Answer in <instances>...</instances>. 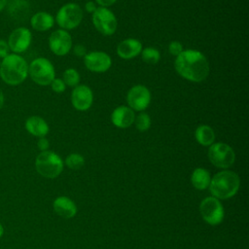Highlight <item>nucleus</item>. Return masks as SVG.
<instances>
[{
	"label": "nucleus",
	"instance_id": "25",
	"mask_svg": "<svg viewBox=\"0 0 249 249\" xmlns=\"http://www.w3.org/2000/svg\"><path fill=\"white\" fill-rule=\"evenodd\" d=\"M134 124H135V127L139 131H146L151 126V118L147 113L140 112L137 116H135Z\"/></svg>",
	"mask_w": 249,
	"mask_h": 249
},
{
	"label": "nucleus",
	"instance_id": "12",
	"mask_svg": "<svg viewBox=\"0 0 249 249\" xmlns=\"http://www.w3.org/2000/svg\"><path fill=\"white\" fill-rule=\"evenodd\" d=\"M49 47L53 53L62 56L69 53L72 47V38L64 29L53 31L49 38Z\"/></svg>",
	"mask_w": 249,
	"mask_h": 249
},
{
	"label": "nucleus",
	"instance_id": "9",
	"mask_svg": "<svg viewBox=\"0 0 249 249\" xmlns=\"http://www.w3.org/2000/svg\"><path fill=\"white\" fill-rule=\"evenodd\" d=\"M199 212L202 219L211 226L222 223L224 219V207L220 200L214 196H207L199 204Z\"/></svg>",
	"mask_w": 249,
	"mask_h": 249
},
{
	"label": "nucleus",
	"instance_id": "30",
	"mask_svg": "<svg viewBox=\"0 0 249 249\" xmlns=\"http://www.w3.org/2000/svg\"><path fill=\"white\" fill-rule=\"evenodd\" d=\"M37 146H38V149L41 151V152H44V151H48L49 147H50V143H49V140L45 137H40L38 142H37Z\"/></svg>",
	"mask_w": 249,
	"mask_h": 249
},
{
	"label": "nucleus",
	"instance_id": "19",
	"mask_svg": "<svg viewBox=\"0 0 249 249\" xmlns=\"http://www.w3.org/2000/svg\"><path fill=\"white\" fill-rule=\"evenodd\" d=\"M54 18L47 12H38L31 17L30 24L37 31H47L53 26Z\"/></svg>",
	"mask_w": 249,
	"mask_h": 249
},
{
	"label": "nucleus",
	"instance_id": "18",
	"mask_svg": "<svg viewBox=\"0 0 249 249\" xmlns=\"http://www.w3.org/2000/svg\"><path fill=\"white\" fill-rule=\"evenodd\" d=\"M25 129L33 136L45 137L49 133V124L39 116H31L26 119L24 124Z\"/></svg>",
	"mask_w": 249,
	"mask_h": 249
},
{
	"label": "nucleus",
	"instance_id": "16",
	"mask_svg": "<svg viewBox=\"0 0 249 249\" xmlns=\"http://www.w3.org/2000/svg\"><path fill=\"white\" fill-rule=\"evenodd\" d=\"M142 44L134 38H127L121 41L117 47V53L123 59H131L141 53Z\"/></svg>",
	"mask_w": 249,
	"mask_h": 249
},
{
	"label": "nucleus",
	"instance_id": "15",
	"mask_svg": "<svg viewBox=\"0 0 249 249\" xmlns=\"http://www.w3.org/2000/svg\"><path fill=\"white\" fill-rule=\"evenodd\" d=\"M135 119L134 111L128 106H119L115 108L111 114V121L113 124L118 128H127L133 123Z\"/></svg>",
	"mask_w": 249,
	"mask_h": 249
},
{
	"label": "nucleus",
	"instance_id": "33",
	"mask_svg": "<svg viewBox=\"0 0 249 249\" xmlns=\"http://www.w3.org/2000/svg\"><path fill=\"white\" fill-rule=\"evenodd\" d=\"M4 101H5V98H4V93L2 91V89H0V110L2 109V107L4 106Z\"/></svg>",
	"mask_w": 249,
	"mask_h": 249
},
{
	"label": "nucleus",
	"instance_id": "6",
	"mask_svg": "<svg viewBox=\"0 0 249 249\" xmlns=\"http://www.w3.org/2000/svg\"><path fill=\"white\" fill-rule=\"evenodd\" d=\"M208 160L210 162L219 168H229L235 160V153L233 149L223 142L213 143L208 149Z\"/></svg>",
	"mask_w": 249,
	"mask_h": 249
},
{
	"label": "nucleus",
	"instance_id": "31",
	"mask_svg": "<svg viewBox=\"0 0 249 249\" xmlns=\"http://www.w3.org/2000/svg\"><path fill=\"white\" fill-rule=\"evenodd\" d=\"M95 2L103 8H107L109 6H112L113 4H115L117 2V0H95Z\"/></svg>",
	"mask_w": 249,
	"mask_h": 249
},
{
	"label": "nucleus",
	"instance_id": "10",
	"mask_svg": "<svg viewBox=\"0 0 249 249\" xmlns=\"http://www.w3.org/2000/svg\"><path fill=\"white\" fill-rule=\"evenodd\" d=\"M126 101L128 107L133 111L142 112L150 105L151 92L147 87L136 85L129 89L126 95Z\"/></svg>",
	"mask_w": 249,
	"mask_h": 249
},
{
	"label": "nucleus",
	"instance_id": "24",
	"mask_svg": "<svg viewBox=\"0 0 249 249\" xmlns=\"http://www.w3.org/2000/svg\"><path fill=\"white\" fill-rule=\"evenodd\" d=\"M65 164L67 167L73 170H78L85 164V159L82 155L77 153H72L68 155L65 159Z\"/></svg>",
	"mask_w": 249,
	"mask_h": 249
},
{
	"label": "nucleus",
	"instance_id": "1",
	"mask_svg": "<svg viewBox=\"0 0 249 249\" xmlns=\"http://www.w3.org/2000/svg\"><path fill=\"white\" fill-rule=\"evenodd\" d=\"M174 67L181 77L195 83L204 81L210 71L206 56L199 51L192 49L185 50L176 56Z\"/></svg>",
	"mask_w": 249,
	"mask_h": 249
},
{
	"label": "nucleus",
	"instance_id": "23",
	"mask_svg": "<svg viewBox=\"0 0 249 249\" xmlns=\"http://www.w3.org/2000/svg\"><path fill=\"white\" fill-rule=\"evenodd\" d=\"M62 81L66 86L69 87H76L79 85L80 82V74L74 68H68L63 72Z\"/></svg>",
	"mask_w": 249,
	"mask_h": 249
},
{
	"label": "nucleus",
	"instance_id": "2",
	"mask_svg": "<svg viewBox=\"0 0 249 249\" xmlns=\"http://www.w3.org/2000/svg\"><path fill=\"white\" fill-rule=\"evenodd\" d=\"M28 76V63L19 54L9 53L0 65V77L9 86H18Z\"/></svg>",
	"mask_w": 249,
	"mask_h": 249
},
{
	"label": "nucleus",
	"instance_id": "4",
	"mask_svg": "<svg viewBox=\"0 0 249 249\" xmlns=\"http://www.w3.org/2000/svg\"><path fill=\"white\" fill-rule=\"evenodd\" d=\"M35 168L43 177L53 179L61 173L63 169V161L57 154L48 150L41 152L36 157Z\"/></svg>",
	"mask_w": 249,
	"mask_h": 249
},
{
	"label": "nucleus",
	"instance_id": "27",
	"mask_svg": "<svg viewBox=\"0 0 249 249\" xmlns=\"http://www.w3.org/2000/svg\"><path fill=\"white\" fill-rule=\"evenodd\" d=\"M183 46L180 42L178 41H172L169 43L168 45V52L170 54L177 56L178 54H180L183 52Z\"/></svg>",
	"mask_w": 249,
	"mask_h": 249
},
{
	"label": "nucleus",
	"instance_id": "3",
	"mask_svg": "<svg viewBox=\"0 0 249 249\" xmlns=\"http://www.w3.org/2000/svg\"><path fill=\"white\" fill-rule=\"evenodd\" d=\"M239 185L240 179L235 172L223 170L211 178L208 189L212 196L218 199H227L237 193Z\"/></svg>",
	"mask_w": 249,
	"mask_h": 249
},
{
	"label": "nucleus",
	"instance_id": "29",
	"mask_svg": "<svg viewBox=\"0 0 249 249\" xmlns=\"http://www.w3.org/2000/svg\"><path fill=\"white\" fill-rule=\"evenodd\" d=\"M9 52H10V49H9L8 43L5 40L0 39V57L4 58L9 54Z\"/></svg>",
	"mask_w": 249,
	"mask_h": 249
},
{
	"label": "nucleus",
	"instance_id": "17",
	"mask_svg": "<svg viewBox=\"0 0 249 249\" xmlns=\"http://www.w3.org/2000/svg\"><path fill=\"white\" fill-rule=\"evenodd\" d=\"M53 207L54 212L65 219L74 217L77 213V206L72 199L67 196H58L53 200Z\"/></svg>",
	"mask_w": 249,
	"mask_h": 249
},
{
	"label": "nucleus",
	"instance_id": "14",
	"mask_svg": "<svg viewBox=\"0 0 249 249\" xmlns=\"http://www.w3.org/2000/svg\"><path fill=\"white\" fill-rule=\"evenodd\" d=\"M93 102V93L89 87L78 85L71 93V103L78 111H86L90 108Z\"/></svg>",
	"mask_w": 249,
	"mask_h": 249
},
{
	"label": "nucleus",
	"instance_id": "36",
	"mask_svg": "<svg viewBox=\"0 0 249 249\" xmlns=\"http://www.w3.org/2000/svg\"><path fill=\"white\" fill-rule=\"evenodd\" d=\"M0 65H1V62H0Z\"/></svg>",
	"mask_w": 249,
	"mask_h": 249
},
{
	"label": "nucleus",
	"instance_id": "11",
	"mask_svg": "<svg viewBox=\"0 0 249 249\" xmlns=\"http://www.w3.org/2000/svg\"><path fill=\"white\" fill-rule=\"evenodd\" d=\"M31 41V31L26 27H18L11 32L7 43L10 51H12L14 53L19 54L27 51Z\"/></svg>",
	"mask_w": 249,
	"mask_h": 249
},
{
	"label": "nucleus",
	"instance_id": "32",
	"mask_svg": "<svg viewBox=\"0 0 249 249\" xmlns=\"http://www.w3.org/2000/svg\"><path fill=\"white\" fill-rule=\"evenodd\" d=\"M85 8H86V11L90 13V14H92L97 9V7H96V5H95V3L93 1L87 2L86 5H85Z\"/></svg>",
	"mask_w": 249,
	"mask_h": 249
},
{
	"label": "nucleus",
	"instance_id": "35",
	"mask_svg": "<svg viewBox=\"0 0 249 249\" xmlns=\"http://www.w3.org/2000/svg\"><path fill=\"white\" fill-rule=\"evenodd\" d=\"M3 233H4V229H3V226H2L1 223H0V238L2 237Z\"/></svg>",
	"mask_w": 249,
	"mask_h": 249
},
{
	"label": "nucleus",
	"instance_id": "34",
	"mask_svg": "<svg viewBox=\"0 0 249 249\" xmlns=\"http://www.w3.org/2000/svg\"><path fill=\"white\" fill-rule=\"evenodd\" d=\"M8 0H0V12L4 9V7L6 6Z\"/></svg>",
	"mask_w": 249,
	"mask_h": 249
},
{
	"label": "nucleus",
	"instance_id": "21",
	"mask_svg": "<svg viewBox=\"0 0 249 249\" xmlns=\"http://www.w3.org/2000/svg\"><path fill=\"white\" fill-rule=\"evenodd\" d=\"M196 140L202 146H210L214 143L215 132L211 126L207 124H200L195 131Z\"/></svg>",
	"mask_w": 249,
	"mask_h": 249
},
{
	"label": "nucleus",
	"instance_id": "22",
	"mask_svg": "<svg viewBox=\"0 0 249 249\" xmlns=\"http://www.w3.org/2000/svg\"><path fill=\"white\" fill-rule=\"evenodd\" d=\"M141 57L143 61L148 64H156L159 62L160 58V53L156 48L148 47V48L142 49Z\"/></svg>",
	"mask_w": 249,
	"mask_h": 249
},
{
	"label": "nucleus",
	"instance_id": "7",
	"mask_svg": "<svg viewBox=\"0 0 249 249\" xmlns=\"http://www.w3.org/2000/svg\"><path fill=\"white\" fill-rule=\"evenodd\" d=\"M83 19V10L76 3L63 5L56 13L55 20L59 27L64 30L76 28Z\"/></svg>",
	"mask_w": 249,
	"mask_h": 249
},
{
	"label": "nucleus",
	"instance_id": "28",
	"mask_svg": "<svg viewBox=\"0 0 249 249\" xmlns=\"http://www.w3.org/2000/svg\"><path fill=\"white\" fill-rule=\"evenodd\" d=\"M73 53L75 55H77L79 57H84L87 54V49L85 46H83L81 44H77V45H75V47L73 49Z\"/></svg>",
	"mask_w": 249,
	"mask_h": 249
},
{
	"label": "nucleus",
	"instance_id": "13",
	"mask_svg": "<svg viewBox=\"0 0 249 249\" xmlns=\"http://www.w3.org/2000/svg\"><path fill=\"white\" fill-rule=\"evenodd\" d=\"M85 66L91 72H106L112 65L111 56L104 52H90L84 56Z\"/></svg>",
	"mask_w": 249,
	"mask_h": 249
},
{
	"label": "nucleus",
	"instance_id": "26",
	"mask_svg": "<svg viewBox=\"0 0 249 249\" xmlns=\"http://www.w3.org/2000/svg\"><path fill=\"white\" fill-rule=\"evenodd\" d=\"M51 88L52 89L56 92V93H60L63 92L66 89V85L64 84V82L62 81V79L59 78H54L52 83H51Z\"/></svg>",
	"mask_w": 249,
	"mask_h": 249
},
{
	"label": "nucleus",
	"instance_id": "20",
	"mask_svg": "<svg viewBox=\"0 0 249 249\" xmlns=\"http://www.w3.org/2000/svg\"><path fill=\"white\" fill-rule=\"evenodd\" d=\"M210 173L208 170L202 167L196 168L191 175L192 185L197 190H205L209 187L210 184Z\"/></svg>",
	"mask_w": 249,
	"mask_h": 249
},
{
	"label": "nucleus",
	"instance_id": "5",
	"mask_svg": "<svg viewBox=\"0 0 249 249\" xmlns=\"http://www.w3.org/2000/svg\"><path fill=\"white\" fill-rule=\"evenodd\" d=\"M28 75L31 80L40 86L51 85L55 71L53 63L46 57H37L28 65Z\"/></svg>",
	"mask_w": 249,
	"mask_h": 249
},
{
	"label": "nucleus",
	"instance_id": "8",
	"mask_svg": "<svg viewBox=\"0 0 249 249\" xmlns=\"http://www.w3.org/2000/svg\"><path fill=\"white\" fill-rule=\"evenodd\" d=\"M91 19L96 30L104 36L113 35L117 30V18L108 8L98 7L92 13Z\"/></svg>",
	"mask_w": 249,
	"mask_h": 249
}]
</instances>
